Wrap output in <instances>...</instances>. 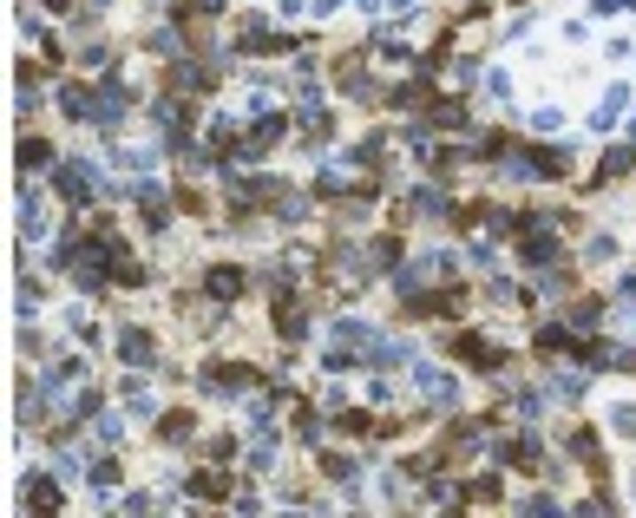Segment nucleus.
Returning <instances> with one entry per match:
<instances>
[{
	"instance_id": "nucleus-1",
	"label": "nucleus",
	"mask_w": 636,
	"mask_h": 518,
	"mask_svg": "<svg viewBox=\"0 0 636 518\" xmlns=\"http://www.w3.org/2000/svg\"><path fill=\"white\" fill-rule=\"evenodd\" d=\"M53 184H59L66 204H92V197H98V171H92V164H79V158H66Z\"/></svg>"
},
{
	"instance_id": "nucleus-2",
	"label": "nucleus",
	"mask_w": 636,
	"mask_h": 518,
	"mask_svg": "<svg viewBox=\"0 0 636 518\" xmlns=\"http://www.w3.org/2000/svg\"><path fill=\"white\" fill-rule=\"evenodd\" d=\"M119 355L131 367H152V335H145V328H119Z\"/></svg>"
},
{
	"instance_id": "nucleus-3",
	"label": "nucleus",
	"mask_w": 636,
	"mask_h": 518,
	"mask_svg": "<svg viewBox=\"0 0 636 518\" xmlns=\"http://www.w3.org/2000/svg\"><path fill=\"white\" fill-rule=\"evenodd\" d=\"M453 355H459V361H479V367H499V348H492V341H479V335H459V341H453Z\"/></svg>"
},
{
	"instance_id": "nucleus-4",
	"label": "nucleus",
	"mask_w": 636,
	"mask_h": 518,
	"mask_svg": "<svg viewBox=\"0 0 636 518\" xmlns=\"http://www.w3.org/2000/svg\"><path fill=\"white\" fill-rule=\"evenodd\" d=\"M20 498H27L33 512H53V506H59V486H53V479H27V492H20Z\"/></svg>"
},
{
	"instance_id": "nucleus-5",
	"label": "nucleus",
	"mask_w": 636,
	"mask_h": 518,
	"mask_svg": "<svg viewBox=\"0 0 636 518\" xmlns=\"http://www.w3.org/2000/svg\"><path fill=\"white\" fill-rule=\"evenodd\" d=\"M204 282H210V295H224V302H230V295H243V270H230V263H224V270H210Z\"/></svg>"
},
{
	"instance_id": "nucleus-6",
	"label": "nucleus",
	"mask_w": 636,
	"mask_h": 518,
	"mask_svg": "<svg viewBox=\"0 0 636 518\" xmlns=\"http://www.w3.org/2000/svg\"><path fill=\"white\" fill-rule=\"evenodd\" d=\"M191 492H197V498H224V492H230V473H197Z\"/></svg>"
},
{
	"instance_id": "nucleus-7",
	"label": "nucleus",
	"mask_w": 636,
	"mask_h": 518,
	"mask_svg": "<svg viewBox=\"0 0 636 518\" xmlns=\"http://www.w3.org/2000/svg\"><path fill=\"white\" fill-rule=\"evenodd\" d=\"M158 440H191V413H164V420H158Z\"/></svg>"
},
{
	"instance_id": "nucleus-8",
	"label": "nucleus",
	"mask_w": 636,
	"mask_h": 518,
	"mask_svg": "<svg viewBox=\"0 0 636 518\" xmlns=\"http://www.w3.org/2000/svg\"><path fill=\"white\" fill-rule=\"evenodd\" d=\"M394 256H400V243H394V237H381L374 249H367V263H374V270H394Z\"/></svg>"
},
{
	"instance_id": "nucleus-9",
	"label": "nucleus",
	"mask_w": 636,
	"mask_h": 518,
	"mask_svg": "<svg viewBox=\"0 0 636 518\" xmlns=\"http://www.w3.org/2000/svg\"><path fill=\"white\" fill-rule=\"evenodd\" d=\"M551 256H558V243H551V237H525V263H551Z\"/></svg>"
},
{
	"instance_id": "nucleus-10",
	"label": "nucleus",
	"mask_w": 636,
	"mask_h": 518,
	"mask_svg": "<svg viewBox=\"0 0 636 518\" xmlns=\"http://www.w3.org/2000/svg\"><path fill=\"white\" fill-rule=\"evenodd\" d=\"M92 486H98V492L119 486V459H98V466H92Z\"/></svg>"
},
{
	"instance_id": "nucleus-11",
	"label": "nucleus",
	"mask_w": 636,
	"mask_h": 518,
	"mask_svg": "<svg viewBox=\"0 0 636 518\" xmlns=\"http://www.w3.org/2000/svg\"><path fill=\"white\" fill-rule=\"evenodd\" d=\"M46 158H53V152H46V145H40V138H27V145H20V164H27V171H40V164H46Z\"/></svg>"
},
{
	"instance_id": "nucleus-12",
	"label": "nucleus",
	"mask_w": 636,
	"mask_h": 518,
	"mask_svg": "<svg viewBox=\"0 0 636 518\" xmlns=\"http://www.w3.org/2000/svg\"><path fill=\"white\" fill-rule=\"evenodd\" d=\"M610 420H616V433H636V407H616Z\"/></svg>"
},
{
	"instance_id": "nucleus-13",
	"label": "nucleus",
	"mask_w": 636,
	"mask_h": 518,
	"mask_svg": "<svg viewBox=\"0 0 636 518\" xmlns=\"http://www.w3.org/2000/svg\"><path fill=\"white\" fill-rule=\"evenodd\" d=\"M46 7H59V13H66V0H46Z\"/></svg>"
}]
</instances>
